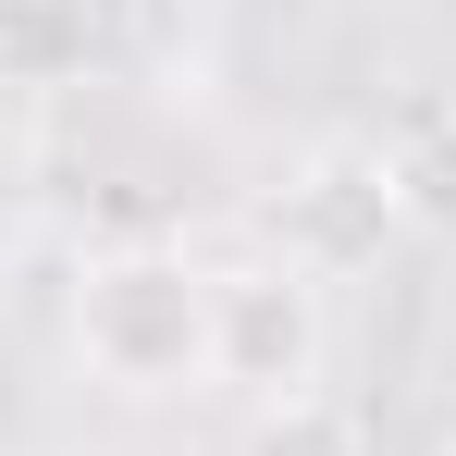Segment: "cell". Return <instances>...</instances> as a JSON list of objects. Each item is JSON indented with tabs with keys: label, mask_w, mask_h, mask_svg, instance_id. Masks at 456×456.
Here are the masks:
<instances>
[{
	"label": "cell",
	"mask_w": 456,
	"mask_h": 456,
	"mask_svg": "<svg viewBox=\"0 0 456 456\" xmlns=\"http://www.w3.org/2000/svg\"><path fill=\"white\" fill-rule=\"evenodd\" d=\"M247 456H358V419L333 395H284V407H259V444Z\"/></svg>",
	"instance_id": "obj_5"
},
{
	"label": "cell",
	"mask_w": 456,
	"mask_h": 456,
	"mask_svg": "<svg viewBox=\"0 0 456 456\" xmlns=\"http://www.w3.org/2000/svg\"><path fill=\"white\" fill-rule=\"evenodd\" d=\"M419 198H407V160L395 149H321L284 185V259H297L308 284H333V272H370L382 234L407 223Z\"/></svg>",
	"instance_id": "obj_2"
},
{
	"label": "cell",
	"mask_w": 456,
	"mask_h": 456,
	"mask_svg": "<svg viewBox=\"0 0 456 456\" xmlns=\"http://www.w3.org/2000/svg\"><path fill=\"white\" fill-rule=\"evenodd\" d=\"M75 358L111 395H198L223 382V272L185 247H111L75 272Z\"/></svg>",
	"instance_id": "obj_1"
},
{
	"label": "cell",
	"mask_w": 456,
	"mask_h": 456,
	"mask_svg": "<svg viewBox=\"0 0 456 456\" xmlns=\"http://www.w3.org/2000/svg\"><path fill=\"white\" fill-rule=\"evenodd\" d=\"M86 75V0H0V86L50 99Z\"/></svg>",
	"instance_id": "obj_4"
},
{
	"label": "cell",
	"mask_w": 456,
	"mask_h": 456,
	"mask_svg": "<svg viewBox=\"0 0 456 456\" xmlns=\"http://www.w3.org/2000/svg\"><path fill=\"white\" fill-rule=\"evenodd\" d=\"M223 382L284 407V395H321V284L297 259H259V272H223Z\"/></svg>",
	"instance_id": "obj_3"
}]
</instances>
